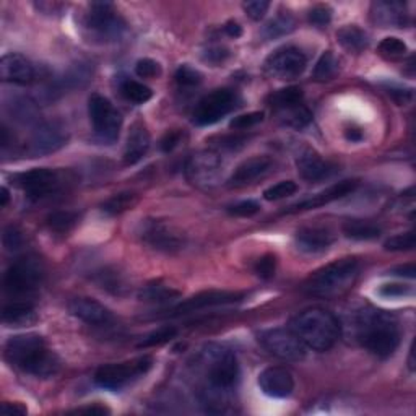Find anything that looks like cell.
I'll return each mask as SVG.
<instances>
[{
	"label": "cell",
	"instance_id": "47",
	"mask_svg": "<svg viewBox=\"0 0 416 416\" xmlns=\"http://www.w3.org/2000/svg\"><path fill=\"white\" fill-rule=\"evenodd\" d=\"M311 25L317 28H326L332 20V9L328 5H316L309 10Z\"/></svg>",
	"mask_w": 416,
	"mask_h": 416
},
{
	"label": "cell",
	"instance_id": "5",
	"mask_svg": "<svg viewBox=\"0 0 416 416\" xmlns=\"http://www.w3.org/2000/svg\"><path fill=\"white\" fill-rule=\"evenodd\" d=\"M360 260L345 257L326 265L314 271L304 283V291L316 298H337L342 296L353 286L360 275Z\"/></svg>",
	"mask_w": 416,
	"mask_h": 416
},
{
	"label": "cell",
	"instance_id": "49",
	"mask_svg": "<svg viewBox=\"0 0 416 416\" xmlns=\"http://www.w3.org/2000/svg\"><path fill=\"white\" fill-rule=\"evenodd\" d=\"M135 73L140 78H156L161 75V66L153 59H140L135 63Z\"/></svg>",
	"mask_w": 416,
	"mask_h": 416
},
{
	"label": "cell",
	"instance_id": "41",
	"mask_svg": "<svg viewBox=\"0 0 416 416\" xmlns=\"http://www.w3.org/2000/svg\"><path fill=\"white\" fill-rule=\"evenodd\" d=\"M407 52H408L407 44L398 38H385L379 44V54L390 61L402 59Z\"/></svg>",
	"mask_w": 416,
	"mask_h": 416
},
{
	"label": "cell",
	"instance_id": "44",
	"mask_svg": "<svg viewBox=\"0 0 416 416\" xmlns=\"http://www.w3.org/2000/svg\"><path fill=\"white\" fill-rule=\"evenodd\" d=\"M276 270V256L274 254H265V256L260 257L256 265H254V271L256 275L260 276L262 280H270L274 279Z\"/></svg>",
	"mask_w": 416,
	"mask_h": 416
},
{
	"label": "cell",
	"instance_id": "35",
	"mask_svg": "<svg viewBox=\"0 0 416 416\" xmlns=\"http://www.w3.org/2000/svg\"><path fill=\"white\" fill-rule=\"evenodd\" d=\"M120 93H123L127 101L135 104H145L147 101L152 100L153 96L152 88H148L147 85L132 78H124L123 82H120Z\"/></svg>",
	"mask_w": 416,
	"mask_h": 416
},
{
	"label": "cell",
	"instance_id": "2",
	"mask_svg": "<svg viewBox=\"0 0 416 416\" xmlns=\"http://www.w3.org/2000/svg\"><path fill=\"white\" fill-rule=\"evenodd\" d=\"M356 338L369 353L378 358H389L400 345V328L390 312L363 308L355 317Z\"/></svg>",
	"mask_w": 416,
	"mask_h": 416
},
{
	"label": "cell",
	"instance_id": "53",
	"mask_svg": "<svg viewBox=\"0 0 416 416\" xmlns=\"http://www.w3.org/2000/svg\"><path fill=\"white\" fill-rule=\"evenodd\" d=\"M269 7H270V2H267V0H251V2L244 4L246 14L256 21L264 19L265 14H267Z\"/></svg>",
	"mask_w": 416,
	"mask_h": 416
},
{
	"label": "cell",
	"instance_id": "51",
	"mask_svg": "<svg viewBox=\"0 0 416 416\" xmlns=\"http://www.w3.org/2000/svg\"><path fill=\"white\" fill-rule=\"evenodd\" d=\"M228 212L234 217H254L260 212V205L256 200H242L239 204L228 207Z\"/></svg>",
	"mask_w": 416,
	"mask_h": 416
},
{
	"label": "cell",
	"instance_id": "21",
	"mask_svg": "<svg viewBox=\"0 0 416 416\" xmlns=\"http://www.w3.org/2000/svg\"><path fill=\"white\" fill-rule=\"evenodd\" d=\"M296 247L304 254H322L331 249L335 234L327 227H304L294 236Z\"/></svg>",
	"mask_w": 416,
	"mask_h": 416
},
{
	"label": "cell",
	"instance_id": "28",
	"mask_svg": "<svg viewBox=\"0 0 416 416\" xmlns=\"http://www.w3.org/2000/svg\"><path fill=\"white\" fill-rule=\"evenodd\" d=\"M2 322L9 327L31 326L36 322V309L33 304L23 301L7 304L2 309Z\"/></svg>",
	"mask_w": 416,
	"mask_h": 416
},
{
	"label": "cell",
	"instance_id": "10",
	"mask_svg": "<svg viewBox=\"0 0 416 416\" xmlns=\"http://www.w3.org/2000/svg\"><path fill=\"white\" fill-rule=\"evenodd\" d=\"M11 179L15 186L20 187L33 200L51 197L59 192L66 182L61 171L49 170V167H34V170L15 175Z\"/></svg>",
	"mask_w": 416,
	"mask_h": 416
},
{
	"label": "cell",
	"instance_id": "31",
	"mask_svg": "<svg viewBox=\"0 0 416 416\" xmlns=\"http://www.w3.org/2000/svg\"><path fill=\"white\" fill-rule=\"evenodd\" d=\"M304 93L299 86H288V88H283L275 91L269 96V106L274 109V111H281V109H288L293 106H298V104H303Z\"/></svg>",
	"mask_w": 416,
	"mask_h": 416
},
{
	"label": "cell",
	"instance_id": "42",
	"mask_svg": "<svg viewBox=\"0 0 416 416\" xmlns=\"http://www.w3.org/2000/svg\"><path fill=\"white\" fill-rule=\"evenodd\" d=\"M298 192V184L294 181H281L275 186L269 187L264 192V199L269 202H275V200H281L290 197V195H294Z\"/></svg>",
	"mask_w": 416,
	"mask_h": 416
},
{
	"label": "cell",
	"instance_id": "61",
	"mask_svg": "<svg viewBox=\"0 0 416 416\" xmlns=\"http://www.w3.org/2000/svg\"><path fill=\"white\" fill-rule=\"evenodd\" d=\"M345 135L351 142H360V140H363V132L360 129H348V130L345 132Z\"/></svg>",
	"mask_w": 416,
	"mask_h": 416
},
{
	"label": "cell",
	"instance_id": "30",
	"mask_svg": "<svg viewBox=\"0 0 416 416\" xmlns=\"http://www.w3.org/2000/svg\"><path fill=\"white\" fill-rule=\"evenodd\" d=\"M337 39L346 51L355 52V54H360V52H363L369 46L368 34L356 25H348L343 26L342 30H338Z\"/></svg>",
	"mask_w": 416,
	"mask_h": 416
},
{
	"label": "cell",
	"instance_id": "9",
	"mask_svg": "<svg viewBox=\"0 0 416 416\" xmlns=\"http://www.w3.org/2000/svg\"><path fill=\"white\" fill-rule=\"evenodd\" d=\"M88 114L98 140L106 145L118 140L123 127V115L108 98L98 93L91 95L88 100Z\"/></svg>",
	"mask_w": 416,
	"mask_h": 416
},
{
	"label": "cell",
	"instance_id": "46",
	"mask_svg": "<svg viewBox=\"0 0 416 416\" xmlns=\"http://www.w3.org/2000/svg\"><path fill=\"white\" fill-rule=\"evenodd\" d=\"M2 241H4V247L10 252H16L20 251L23 244H25V238H23V233L21 231L14 227V224H10L4 229V236H2Z\"/></svg>",
	"mask_w": 416,
	"mask_h": 416
},
{
	"label": "cell",
	"instance_id": "13",
	"mask_svg": "<svg viewBox=\"0 0 416 416\" xmlns=\"http://www.w3.org/2000/svg\"><path fill=\"white\" fill-rule=\"evenodd\" d=\"M239 96L231 88H218L202 98L194 109V123L197 125H212L222 120L233 109L238 108Z\"/></svg>",
	"mask_w": 416,
	"mask_h": 416
},
{
	"label": "cell",
	"instance_id": "48",
	"mask_svg": "<svg viewBox=\"0 0 416 416\" xmlns=\"http://www.w3.org/2000/svg\"><path fill=\"white\" fill-rule=\"evenodd\" d=\"M264 120V113L260 111H254L249 114H242L238 115V118H234L231 120L229 127L234 130H246V129H251V127L257 125L259 123H262Z\"/></svg>",
	"mask_w": 416,
	"mask_h": 416
},
{
	"label": "cell",
	"instance_id": "26",
	"mask_svg": "<svg viewBox=\"0 0 416 416\" xmlns=\"http://www.w3.org/2000/svg\"><path fill=\"white\" fill-rule=\"evenodd\" d=\"M5 109L15 123L23 125L39 124V108L30 96L15 95L5 101Z\"/></svg>",
	"mask_w": 416,
	"mask_h": 416
},
{
	"label": "cell",
	"instance_id": "8",
	"mask_svg": "<svg viewBox=\"0 0 416 416\" xmlns=\"http://www.w3.org/2000/svg\"><path fill=\"white\" fill-rule=\"evenodd\" d=\"M43 279V264L34 257H21L15 260L5 271L4 288L11 296H21L36 291Z\"/></svg>",
	"mask_w": 416,
	"mask_h": 416
},
{
	"label": "cell",
	"instance_id": "12",
	"mask_svg": "<svg viewBox=\"0 0 416 416\" xmlns=\"http://www.w3.org/2000/svg\"><path fill=\"white\" fill-rule=\"evenodd\" d=\"M259 343L270 355L286 363H299L306 358V345L293 331L286 328H269L257 335Z\"/></svg>",
	"mask_w": 416,
	"mask_h": 416
},
{
	"label": "cell",
	"instance_id": "40",
	"mask_svg": "<svg viewBox=\"0 0 416 416\" xmlns=\"http://www.w3.org/2000/svg\"><path fill=\"white\" fill-rule=\"evenodd\" d=\"M176 335H177V328L176 327H172V326L160 327V328H156L155 332L148 333L145 338H142L137 346H138V348H152V346L165 345L167 342H171V340L175 338Z\"/></svg>",
	"mask_w": 416,
	"mask_h": 416
},
{
	"label": "cell",
	"instance_id": "59",
	"mask_svg": "<svg viewBox=\"0 0 416 416\" xmlns=\"http://www.w3.org/2000/svg\"><path fill=\"white\" fill-rule=\"evenodd\" d=\"M392 275H398V276H408V279H413L415 276V265L410 264L405 265V267H397L390 271Z\"/></svg>",
	"mask_w": 416,
	"mask_h": 416
},
{
	"label": "cell",
	"instance_id": "4",
	"mask_svg": "<svg viewBox=\"0 0 416 416\" xmlns=\"http://www.w3.org/2000/svg\"><path fill=\"white\" fill-rule=\"evenodd\" d=\"M291 331L301 342L316 351H327L337 343L342 327L331 311L311 308L294 317Z\"/></svg>",
	"mask_w": 416,
	"mask_h": 416
},
{
	"label": "cell",
	"instance_id": "55",
	"mask_svg": "<svg viewBox=\"0 0 416 416\" xmlns=\"http://www.w3.org/2000/svg\"><path fill=\"white\" fill-rule=\"evenodd\" d=\"M181 140H182V132L181 130H170V132H166L163 138H161L160 147H161V150H163L165 153H170L179 145V143H181Z\"/></svg>",
	"mask_w": 416,
	"mask_h": 416
},
{
	"label": "cell",
	"instance_id": "6",
	"mask_svg": "<svg viewBox=\"0 0 416 416\" xmlns=\"http://www.w3.org/2000/svg\"><path fill=\"white\" fill-rule=\"evenodd\" d=\"M85 30L90 38L98 43H114L124 36L127 23L123 16L115 14L113 4L95 2L90 5V14H86Z\"/></svg>",
	"mask_w": 416,
	"mask_h": 416
},
{
	"label": "cell",
	"instance_id": "38",
	"mask_svg": "<svg viewBox=\"0 0 416 416\" xmlns=\"http://www.w3.org/2000/svg\"><path fill=\"white\" fill-rule=\"evenodd\" d=\"M80 222V215L77 212H54L46 218V224L51 231L54 233H68V231L77 227V223Z\"/></svg>",
	"mask_w": 416,
	"mask_h": 416
},
{
	"label": "cell",
	"instance_id": "29",
	"mask_svg": "<svg viewBox=\"0 0 416 416\" xmlns=\"http://www.w3.org/2000/svg\"><path fill=\"white\" fill-rule=\"evenodd\" d=\"M343 234L346 238L355 241H373L378 239L383 229L373 222L368 219H348L343 223Z\"/></svg>",
	"mask_w": 416,
	"mask_h": 416
},
{
	"label": "cell",
	"instance_id": "15",
	"mask_svg": "<svg viewBox=\"0 0 416 416\" xmlns=\"http://www.w3.org/2000/svg\"><path fill=\"white\" fill-rule=\"evenodd\" d=\"M306 66H308V59H306L304 52L294 46H286V48L276 49L274 54H270L264 63V68L270 77L293 80L306 71Z\"/></svg>",
	"mask_w": 416,
	"mask_h": 416
},
{
	"label": "cell",
	"instance_id": "7",
	"mask_svg": "<svg viewBox=\"0 0 416 416\" xmlns=\"http://www.w3.org/2000/svg\"><path fill=\"white\" fill-rule=\"evenodd\" d=\"M152 366L153 360L150 356H142L125 363L103 364L101 368H98L95 374V383L103 387V389L120 390L138 378L145 375Z\"/></svg>",
	"mask_w": 416,
	"mask_h": 416
},
{
	"label": "cell",
	"instance_id": "43",
	"mask_svg": "<svg viewBox=\"0 0 416 416\" xmlns=\"http://www.w3.org/2000/svg\"><path fill=\"white\" fill-rule=\"evenodd\" d=\"M176 83L179 88H194L202 83V73L189 66H181L176 71Z\"/></svg>",
	"mask_w": 416,
	"mask_h": 416
},
{
	"label": "cell",
	"instance_id": "27",
	"mask_svg": "<svg viewBox=\"0 0 416 416\" xmlns=\"http://www.w3.org/2000/svg\"><path fill=\"white\" fill-rule=\"evenodd\" d=\"M150 134L147 127L142 123H137L132 125V130L127 138L125 143V152H124V163L127 166L137 165L143 156L147 155L150 148Z\"/></svg>",
	"mask_w": 416,
	"mask_h": 416
},
{
	"label": "cell",
	"instance_id": "32",
	"mask_svg": "<svg viewBox=\"0 0 416 416\" xmlns=\"http://www.w3.org/2000/svg\"><path fill=\"white\" fill-rule=\"evenodd\" d=\"M275 114L283 125L293 127V129H303V127L308 125L312 120L311 111L306 106H303V104L281 109V111H275Z\"/></svg>",
	"mask_w": 416,
	"mask_h": 416
},
{
	"label": "cell",
	"instance_id": "56",
	"mask_svg": "<svg viewBox=\"0 0 416 416\" xmlns=\"http://www.w3.org/2000/svg\"><path fill=\"white\" fill-rule=\"evenodd\" d=\"M247 142V137H241V135H229V137H222L219 140V148L224 150H234L238 147H242Z\"/></svg>",
	"mask_w": 416,
	"mask_h": 416
},
{
	"label": "cell",
	"instance_id": "60",
	"mask_svg": "<svg viewBox=\"0 0 416 416\" xmlns=\"http://www.w3.org/2000/svg\"><path fill=\"white\" fill-rule=\"evenodd\" d=\"M73 413H91V415H104V413H111L106 407L101 405H93V407H86V408H78L75 410Z\"/></svg>",
	"mask_w": 416,
	"mask_h": 416
},
{
	"label": "cell",
	"instance_id": "22",
	"mask_svg": "<svg viewBox=\"0 0 416 416\" xmlns=\"http://www.w3.org/2000/svg\"><path fill=\"white\" fill-rule=\"evenodd\" d=\"M34 66L21 54H5L0 59V77L4 82L28 85L34 80Z\"/></svg>",
	"mask_w": 416,
	"mask_h": 416
},
{
	"label": "cell",
	"instance_id": "24",
	"mask_svg": "<svg viewBox=\"0 0 416 416\" xmlns=\"http://www.w3.org/2000/svg\"><path fill=\"white\" fill-rule=\"evenodd\" d=\"M71 314L88 326H108L113 322V312L91 298H77L68 304Z\"/></svg>",
	"mask_w": 416,
	"mask_h": 416
},
{
	"label": "cell",
	"instance_id": "54",
	"mask_svg": "<svg viewBox=\"0 0 416 416\" xmlns=\"http://www.w3.org/2000/svg\"><path fill=\"white\" fill-rule=\"evenodd\" d=\"M385 93L389 95L397 104H400V106H403V104H407L413 100V90L412 88H402V86H397V85L387 86Z\"/></svg>",
	"mask_w": 416,
	"mask_h": 416
},
{
	"label": "cell",
	"instance_id": "45",
	"mask_svg": "<svg viewBox=\"0 0 416 416\" xmlns=\"http://www.w3.org/2000/svg\"><path fill=\"white\" fill-rule=\"evenodd\" d=\"M384 247L387 251H412L415 247V233L408 231V233L397 234L394 238L387 239Z\"/></svg>",
	"mask_w": 416,
	"mask_h": 416
},
{
	"label": "cell",
	"instance_id": "17",
	"mask_svg": "<svg viewBox=\"0 0 416 416\" xmlns=\"http://www.w3.org/2000/svg\"><path fill=\"white\" fill-rule=\"evenodd\" d=\"M242 298H244V294L236 293V291H215V290L204 291L186 299V301L181 304L175 306V308L171 309L170 316H184V314H190V312L215 308V306L239 303Z\"/></svg>",
	"mask_w": 416,
	"mask_h": 416
},
{
	"label": "cell",
	"instance_id": "36",
	"mask_svg": "<svg viewBox=\"0 0 416 416\" xmlns=\"http://www.w3.org/2000/svg\"><path fill=\"white\" fill-rule=\"evenodd\" d=\"M142 301L145 303H156V304H165L170 303L172 299L179 298V291L172 290L171 286L161 285V283H152V285H147L143 290L140 291Z\"/></svg>",
	"mask_w": 416,
	"mask_h": 416
},
{
	"label": "cell",
	"instance_id": "50",
	"mask_svg": "<svg viewBox=\"0 0 416 416\" xmlns=\"http://www.w3.org/2000/svg\"><path fill=\"white\" fill-rule=\"evenodd\" d=\"M383 298H390V299H397V298H405L408 294H412L413 290L412 286L407 285H400V283H385L379 288L378 291Z\"/></svg>",
	"mask_w": 416,
	"mask_h": 416
},
{
	"label": "cell",
	"instance_id": "34",
	"mask_svg": "<svg viewBox=\"0 0 416 416\" xmlns=\"http://www.w3.org/2000/svg\"><path fill=\"white\" fill-rule=\"evenodd\" d=\"M294 28H296V20H294L293 15L288 14V11L286 14L283 11V14L276 15L274 20H270L267 25L264 26L262 34L267 39H276L290 34Z\"/></svg>",
	"mask_w": 416,
	"mask_h": 416
},
{
	"label": "cell",
	"instance_id": "14",
	"mask_svg": "<svg viewBox=\"0 0 416 416\" xmlns=\"http://www.w3.org/2000/svg\"><path fill=\"white\" fill-rule=\"evenodd\" d=\"M222 175V158L213 150L194 153L186 163V177L199 189H212Z\"/></svg>",
	"mask_w": 416,
	"mask_h": 416
},
{
	"label": "cell",
	"instance_id": "18",
	"mask_svg": "<svg viewBox=\"0 0 416 416\" xmlns=\"http://www.w3.org/2000/svg\"><path fill=\"white\" fill-rule=\"evenodd\" d=\"M296 167L299 176L308 182H319L328 179L337 172L338 167L331 161L323 160L322 156L312 148H304L296 158Z\"/></svg>",
	"mask_w": 416,
	"mask_h": 416
},
{
	"label": "cell",
	"instance_id": "20",
	"mask_svg": "<svg viewBox=\"0 0 416 416\" xmlns=\"http://www.w3.org/2000/svg\"><path fill=\"white\" fill-rule=\"evenodd\" d=\"M259 387L271 398L290 397L294 390L293 374L286 368L271 366L259 374Z\"/></svg>",
	"mask_w": 416,
	"mask_h": 416
},
{
	"label": "cell",
	"instance_id": "62",
	"mask_svg": "<svg viewBox=\"0 0 416 416\" xmlns=\"http://www.w3.org/2000/svg\"><path fill=\"white\" fill-rule=\"evenodd\" d=\"M0 192H2V200H0V205L5 207V205L9 204V199H10L9 189H7V187H2V190H0Z\"/></svg>",
	"mask_w": 416,
	"mask_h": 416
},
{
	"label": "cell",
	"instance_id": "25",
	"mask_svg": "<svg viewBox=\"0 0 416 416\" xmlns=\"http://www.w3.org/2000/svg\"><path fill=\"white\" fill-rule=\"evenodd\" d=\"M371 19L383 28H405L408 25V11L403 2H374L371 5Z\"/></svg>",
	"mask_w": 416,
	"mask_h": 416
},
{
	"label": "cell",
	"instance_id": "1",
	"mask_svg": "<svg viewBox=\"0 0 416 416\" xmlns=\"http://www.w3.org/2000/svg\"><path fill=\"white\" fill-rule=\"evenodd\" d=\"M197 364L207 383L202 390L204 402L222 405V397L227 398L239 379V364L234 353L222 345L212 343L202 350Z\"/></svg>",
	"mask_w": 416,
	"mask_h": 416
},
{
	"label": "cell",
	"instance_id": "33",
	"mask_svg": "<svg viewBox=\"0 0 416 416\" xmlns=\"http://www.w3.org/2000/svg\"><path fill=\"white\" fill-rule=\"evenodd\" d=\"M95 281L103 288V290L113 294H119V296H123V294H125L127 290H129L124 275L119 274L118 270L104 269L101 271H98L95 275Z\"/></svg>",
	"mask_w": 416,
	"mask_h": 416
},
{
	"label": "cell",
	"instance_id": "16",
	"mask_svg": "<svg viewBox=\"0 0 416 416\" xmlns=\"http://www.w3.org/2000/svg\"><path fill=\"white\" fill-rule=\"evenodd\" d=\"M68 130L61 123L49 120V123H39L33 130L28 153L31 156H44L56 153L57 150L67 145Z\"/></svg>",
	"mask_w": 416,
	"mask_h": 416
},
{
	"label": "cell",
	"instance_id": "3",
	"mask_svg": "<svg viewBox=\"0 0 416 416\" xmlns=\"http://www.w3.org/2000/svg\"><path fill=\"white\" fill-rule=\"evenodd\" d=\"M5 358L15 368L34 378L48 379L61 371V360L46 345L38 333H23L11 337L5 345Z\"/></svg>",
	"mask_w": 416,
	"mask_h": 416
},
{
	"label": "cell",
	"instance_id": "52",
	"mask_svg": "<svg viewBox=\"0 0 416 416\" xmlns=\"http://www.w3.org/2000/svg\"><path fill=\"white\" fill-rule=\"evenodd\" d=\"M229 57V49L223 48V46H213V48H208L202 59H204L207 63H212V66H219L223 63Z\"/></svg>",
	"mask_w": 416,
	"mask_h": 416
},
{
	"label": "cell",
	"instance_id": "11",
	"mask_svg": "<svg viewBox=\"0 0 416 416\" xmlns=\"http://www.w3.org/2000/svg\"><path fill=\"white\" fill-rule=\"evenodd\" d=\"M138 234L147 246L158 252L175 254L186 246V236L182 231L166 219H145Z\"/></svg>",
	"mask_w": 416,
	"mask_h": 416
},
{
	"label": "cell",
	"instance_id": "37",
	"mask_svg": "<svg viewBox=\"0 0 416 416\" xmlns=\"http://www.w3.org/2000/svg\"><path fill=\"white\" fill-rule=\"evenodd\" d=\"M138 204V195L135 192H120L113 195L101 205L103 212L108 215H119L127 210H132Z\"/></svg>",
	"mask_w": 416,
	"mask_h": 416
},
{
	"label": "cell",
	"instance_id": "23",
	"mask_svg": "<svg viewBox=\"0 0 416 416\" xmlns=\"http://www.w3.org/2000/svg\"><path fill=\"white\" fill-rule=\"evenodd\" d=\"M271 166H274V161L269 156H254V158L246 160L244 163H241L236 167L228 184L231 187L249 186V184H254L259 179L267 176Z\"/></svg>",
	"mask_w": 416,
	"mask_h": 416
},
{
	"label": "cell",
	"instance_id": "58",
	"mask_svg": "<svg viewBox=\"0 0 416 416\" xmlns=\"http://www.w3.org/2000/svg\"><path fill=\"white\" fill-rule=\"evenodd\" d=\"M224 33H227L229 38H234L236 39V38H239L241 34H242V28L239 26L238 21L231 20V21L227 23V25H224Z\"/></svg>",
	"mask_w": 416,
	"mask_h": 416
},
{
	"label": "cell",
	"instance_id": "19",
	"mask_svg": "<svg viewBox=\"0 0 416 416\" xmlns=\"http://www.w3.org/2000/svg\"><path fill=\"white\" fill-rule=\"evenodd\" d=\"M358 186H360V181H358V179H348V181L337 182L328 189L322 190V192L312 195V197L306 199V200L298 202V204L291 205L290 208H286L285 213H298V212H306V210H314V208H319V207L331 204V202L346 197V195L355 192Z\"/></svg>",
	"mask_w": 416,
	"mask_h": 416
},
{
	"label": "cell",
	"instance_id": "57",
	"mask_svg": "<svg viewBox=\"0 0 416 416\" xmlns=\"http://www.w3.org/2000/svg\"><path fill=\"white\" fill-rule=\"evenodd\" d=\"M0 412L5 416H21L26 415L28 410L21 403H2V410Z\"/></svg>",
	"mask_w": 416,
	"mask_h": 416
},
{
	"label": "cell",
	"instance_id": "39",
	"mask_svg": "<svg viewBox=\"0 0 416 416\" xmlns=\"http://www.w3.org/2000/svg\"><path fill=\"white\" fill-rule=\"evenodd\" d=\"M338 66L340 62L337 59V56H335L332 51H327L323 52L321 59L317 61L312 75H314L317 82H328V80H332L335 75L338 73Z\"/></svg>",
	"mask_w": 416,
	"mask_h": 416
}]
</instances>
